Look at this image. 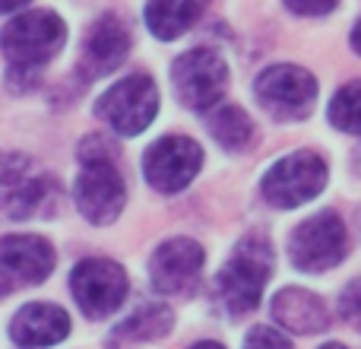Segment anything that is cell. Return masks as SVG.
<instances>
[{
    "instance_id": "obj_20",
    "label": "cell",
    "mask_w": 361,
    "mask_h": 349,
    "mask_svg": "<svg viewBox=\"0 0 361 349\" xmlns=\"http://www.w3.org/2000/svg\"><path fill=\"white\" fill-rule=\"evenodd\" d=\"M330 124L343 134H361V80H352L333 95Z\"/></svg>"
},
{
    "instance_id": "obj_12",
    "label": "cell",
    "mask_w": 361,
    "mask_h": 349,
    "mask_svg": "<svg viewBox=\"0 0 361 349\" xmlns=\"http://www.w3.org/2000/svg\"><path fill=\"white\" fill-rule=\"evenodd\" d=\"M203 261H206V251L193 238H169V242H162L149 261L152 289H159L165 295L187 289L197 280L200 270H203Z\"/></svg>"
},
{
    "instance_id": "obj_7",
    "label": "cell",
    "mask_w": 361,
    "mask_h": 349,
    "mask_svg": "<svg viewBox=\"0 0 361 349\" xmlns=\"http://www.w3.org/2000/svg\"><path fill=\"white\" fill-rule=\"evenodd\" d=\"M254 93L276 121H301L314 108L317 80L295 64H276L257 76Z\"/></svg>"
},
{
    "instance_id": "obj_9",
    "label": "cell",
    "mask_w": 361,
    "mask_h": 349,
    "mask_svg": "<svg viewBox=\"0 0 361 349\" xmlns=\"http://www.w3.org/2000/svg\"><path fill=\"white\" fill-rule=\"evenodd\" d=\"M171 83H175L178 99L193 112L219 105L225 86H228V67L225 61L209 48H193L180 54L171 67Z\"/></svg>"
},
{
    "instance_id": "obj_8",
    "label": "cell",
    "mask_w": 361,
    "mask_h": 349,
    "mask_svg": "<svg viewBox=\"0 0 361 349\" xmlns=\"http://www.w3.org/2000/svg\"><path fill=\"white\" fill-rule=\"evenodd\" d=\"M263 197L273 206L292 210L307 200H314L326 187V162L317 153H292L279 159L267 174H263Z\"/></svg>"
},
{
    "instance_id": "obj_17",
    "label": "cell",
    "mask_w": 361,
    "mask_h": 349,
    "mask_svg": "<svg viewBox=\"0 0 361 349\" xmlns=\"http://www.w3.org/2000/svg\"><path fill=\"white\" fill-rule=\"evenodd\" d=\"M209 0H149L146 4V25L156 38L171 42V38L184 35L193 29L200 16H203Z\"/></svg>"
},
{
    "instance_id": "obj_21",
    "label": "cell",
    "mask_w": 361,
    "mask_h": 349,
    "mask_svg": "<svg viewBox=\"0 0 361 349\" xmlns=\"http://www.w3.org/2000/svg\"><path fill=\"white\" fill-rule=\"evenodd\" d=\"M244 349H295L292 340L286 337L276 327H254V331L244 337Z\"/></svg>"
},
{
    "instance_id": "obj_24",
    "label": "cell",
    "mask_w": 361,
    "mask_h": 349,
    "mask_svg": "<svg viewBox=\"0 0 361 349\" xmlns=\"http://www.w3.org/2000/svg\"><path fill=\"white\" fill-rule=\"evenodd\" d=\"M29 0H0V13H13V10H19V6H25Z\"/></svg>"
},
{
    "instance_id": "obj_15",
    "label": "cell",
    "mask_w": 361,
    "mask_h": 349,
    "mask_svg": "<svg viewBox=\"0 0 361 349\" xmlns=\"http://www.w3.org/2000/svg\"><path fill=\"white\" fill-rule=\"evenodd\" d=\"M127 51H130V32L118 16H105L89 29L86 45H82L80 70L86 80L105 76L124 64Z\"/></svg>"
},
{
    "instance_id": "obj_10",
    "label": "cell",
    "mask_w": 361,
    "mask_h": 349,
    "mask_svg": "<svg viewBox=\"0 0 361 349\" xmlns=\"http://www.w3.org/2000/svg\"><path fill=\"white\" fill-rule=\"evenodd\" d=\"M200 165H203L200 143H193L190 137H180V134L156 140L143 156L146 181L162 194H175L180 187H187L193 174L200 172Z\"/></svg>"
},
{
    "instance_id": "obj_22",
    "label": "cell",
    "mask_w": 361,
    "mask_h": 349,
    "mask_svg": "<svg viewBox=\"0 0 361 349\" xmlns=\"http://www.w3.org/2000/svg\"><path fill=\"white\" fill-rule=\"evenodd\" d=\"M339 314H343L355 331H361V276L343 289V295H339Z\"/></svg>"
},
{
    "instance_id": "obj_18",
    "label": "cell",
    "mask_w": 361,
    "mask_h": 349,
    "mask_svg": "<svg viewBox=\"0 0 361 349\" xmlns=\"http://www.w3.org/2000/svg\"><path fill=\"white\" fill-rule=\"evenodd\" d=\"M206 124L216 143H222L225 150H244L254 140V124L238 105H212Z\"/></svg>"
},
{
    "instance_id": "obj_19",
    "label": "cell",
    "mask_w": 361,
    "mask_h": 349,
    "mask_svg": "<svg viewBox=\"0 0 361 349\" xmlns=\"http://www.w3.org/2000/svg\"><path fill=\"white\" fill-rule=\"evenodd\" d=\"M171 324H175V314L165 305H159V302H149V305L137 308L118 327V337L121 340H156V337H165L171 331Z\"/></svg>"
},
{
    "instance_id": "obj_6",
    "label": "cell",
    "mask_w": 361,
    "mask_h": 349,
    "mask_svg": "<svg viewBox=\"0 0 361 349\" xmlns=\"http://www.w3.org/2000/svg\"><path fill=\"white\" fill-rule=\"evenodd\" d=\"M70 292H73L76 305L89 318H108L124 305L127 292H130V280H127L124 267L108 257H86L73 267L70 276Z\"/></svg>"
},
{
    "instance_id": "obj_23",
    "label": "cell",
    "mask_w": 361,
    "mask_h": 349,
    "mask_svg": "<svg viewBox=\"0 0 361 349\" xmlns=\"http://www.w3.org/2000/svg\"><path fill=\"white\" fill-rule=\"evenodd\" d=\"M288 6H292L295 13H301V16H324V13H330L333 6L339 4V0H286Z\"/></svg>"
},
{
    "instance_id": "obj_14",
    "label": "cell",
    "mask_w": 361,
    "mask_h": 349,
    "mask_svg": "<svg viewBox=\"0 0 361 349\" xmlns=\"http://www.w3.org/2000/svg\"><path fill=\"white\" fill-rule=\"evenodd\" d=\"M70 333V314L51 302H29L10 321V340L23 349L57 346Z\"/></svg>"
},
{
    "instance_id": "obj_5",
    "label": "cell",
    "mask_w": 361,
    "mask_h": 349,
    "mask_svg": "<svg viewBox=\"0 0 361 349\" xmlns=\"http://www.w3.org/2000/svg\"><path fill=\"white\" fill-rule=\"evenodd\" d=\"M349 235H345L343 219L333 210H324L317 216L305 219L288 238V254L292 264L305 273H326L345 257Z\"/></svg>"
},
{
    "instance_id": "obj_26",
    "label": "cell",
    "mask_w": 361,
    "mask_h": 349,
    "mask_svg": "<svg viewBox=\"0 0 361 349\" xmlns=\"http://www.w3.org/2000/svg\"><path fill=\"white\" fill-rule=\"evenodd\" d=\"M190 349H225V346L216 343V340H200V343H193Z\"/></svg>"
},
{
    "instance_id": "obj_27",
    "label": "cell",
    "mask_w": 361,
    "mask_h": 349,
    "mask_svg": "<svg viewBox=\"0 0 361 349\" xmlns=\"http://www.w3.org/2000/svg\"><path fill=\"white\" fill-rule=\"evenodd\" d=\"M320 349H345L343 343H326V346H320Z\"/></svg>"
},
{
    "instance_id": "obj_3",
    "label": "cell",
    "mask_w": 361,
    "mask_h": 349,
    "mask_svg": "<svg viewBox=\"0 0 361 349\" xmlns=\"http://www.w3.org/2000/svg\"><path fill=\"white\" fill-rule=\"evenodd\" d=\"M63 38H67L63 19L51 10H29L6 23L0 32V45H4V54L10 57V67L32 70V73L61 51Z\"/></svg>"
},
{
    "instance_id": "obj_1",
    "label": "cell",
    "mask_w": 361,
    "mask_h": 349,
    "mask_svg": "<svg viewBox=\"0 0 361 349\" xmlns=\"http://www.w3.org/2000/svg\"><path fill=\"white\" fill-rule=\"evenodd\" d=\"M99 150H89L82 143L80 159H82V172L76 174L73 184V197H76V210L89 219L92 225H108L121 216L127 200V187L121 172L111 162V146L102 137H95Z\"/></svg>"
},
{
    "instance_id": "obj_13",
    "label": "cell",
    "mask_w": 361,
    "mask_h": 349,
    "mask_svg": "<svg viewBox=\"0 0 361 349\" xmlns=\"http://www.w3.org/2000/svg\"><path fill=\"white\" fill-rule=\"evenodd\" d=\"M57 264V254L42 235H4L0 238V273L13 283H44Z\"/></svg>"
},
{
    "instance_id": "obj_25",
    "label": "cell",
    "mask_w": 361,
    "mask_h": 349,
    "mask_svg": "<svg viewBox=\"0 0 361 349\" xmlns=\"http://www.w3.org/2000/svg\"><path fill=\"white\" fill-rule=\"evenodd\" d=\"M352 48H355L358 54H361V19L355 23V29H352Z\"/></svg>"
},
{
    "instance_id": "obj_2",
    "label": "cell",
    "mask_w": 361,
    "mask_h": 349,
    "mask_svg": "<svg viewBox=\"0 0 361 349\" xmlns=\"http://www.w3.org/2000/svg\"><path fill=\"white\" fill-rule=\"evenodd\" d=\"M273 273V248L267 238L247 235L235 244L231 257L219 270V299L228 314H247L260 305L263 286Z\"/></svg>"
},
{
    "instance_id": "obj_16",
    "label": "cell",
    "mask_w": 361,
    "mask_h": 349,
    "mask_svg": "<svg viewBox=\"0 0 361 349\" xmlns=\"http://www.w3.org/2000/svg\"><path fill=\"white\" fill-rule=\"evenodd\" d=\"M273 318L292 333H320L330 324V308L324 305L317 292H307L301 286L279 289L273 299Z\"/></svg>"
},
{
    "instance_id": "obj_11",
    "label": "cell",
    "mask_w": 361,
    "mask_h": 349,
    "mask_svg": "<svg viewBox=\"0 0 361 349\" xmlns=\"http://www.w3.org/2000/svg\"><path fill=\"white\" fill-rule=\"evenodd\" d=\"M51 181L19 153H0V219H29L44 203Z\"/></svg>"
},
{
    "instance_id": "obj_4",
    "label": "cell",
    "mask_w": 361,
    "mask_h": 349,
    "mask_svg": "<svg viewBox=\"0 0 361 349\" xmlns=\"http://www.w3.org/2000/svg\"><path fill=\"white\" fill-rule=\"evenodd\" d=\"M95 114L121 137L143 134L152 124V118L159 114V89L152 83V76L133 73L118 80L95 102Z\"/></svg>"
}]
</instances>
